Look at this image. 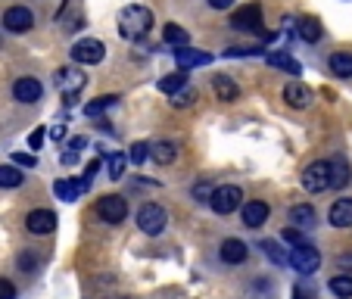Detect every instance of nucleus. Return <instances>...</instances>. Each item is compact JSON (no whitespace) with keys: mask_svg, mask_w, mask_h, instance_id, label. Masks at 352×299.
Wrapping results in <instances>:
<instances>
[{"mask_svg":"<svg viewBox=\"0 0 352 299\" xmlns=\"http://www.w3.org/2000/svg\"><path fill=\"white\" fill-rule=\"evenodd\" d=\"M150 28H153V13L140 7V3H131V7H125L119 13V34L125 41H140Z\"/></svg>","mask_w":352,"mask_h":299,"instance_id":"obj_1","label":"nucleus"},{"mask_svg":"<svg viewBox=\"0 0 352 299\" xmlns=\"http://www.w3.org/2000/svg\"><path fill=\"white\" fill-rule=\"evenodd\" d=\"M85 85H87V78L78 66H63L60 72H56V91L63 93L66 107H72L75 100H78V93L85 91Z\"/></svg>","mask_w":352,"mask_h":299,"instance_id":"obj_2","label":"nucleus"},{"mask_svg":"<svg viewBox=\"0 0 352 299\" xmlns=\"http://www.w3.org/2000/svg\"><path fill=\"white\" fill-rule=\"evenodd\" d=\"M209 206H212V212H219V215H231V212H237V209L243 206V190H240L237 184L215 187L212 197H209Z\"/></svg>","mask_w":352,"mask_h":299,"instance_id":"obj_3","label":"nucleus"},{"mask_svg":"<svg viewBox=\"0 0 352 299\" xmlns=\"http://www.w3.org/2000/svg\"><path fill=\"white\" fill-rule=\"evenodd\" d=\"M287 262H290L299 274H306L309 278V274H315L321 268V253L312 243H302V246H293L290 253H287Z\"/></svg>","mask_w":352,"mask_h":299,"instance_id":"obj_4","label":"nucleus"},{"mask_svg":"<svg viewBox=\"0 0 352 299\" xmlns=\"http://www.w3.org/2000/svg\"><path fill=\"white\" fill-rule=\"evenodd\" d=\"M138 225H140V231H144V234L156 237V234L166 231L168 212L160 206V203H146V206H140V212H138Z\"/></svg>","mask_w":352,"mask_h":299,"instance_id":"obj_5","label":"nucleus"},{"mask_svg":"<svg viewBox=\"0 0 352 299\" xmlns=\"http://www.w3.org/2000/svg\"><path fill=\"white\" fill-rule=\"evenodd\" d=\"M103 56H107L103 41L85 38V41H78V44L72 47V63L75 66H97V63H103Z\"/></svg>","mask_w":352,"mask_h":299,"instance_id":"obj_6","label":"nucleus"},{"mask_svg":"<svg viewBox=\"0 0 352 299\" xmlns=\"http://www.w3.org/2000/svg\"><path fill=\"white\" fill-rule=\"evenodd\" d=\"M302 187H306L309 193H321L331 187V162L318 159L312 162V166L302 168Z\"/></svg>","mask_w":352,"mask_h":299,"instance_id":"obj_7","label":"nucleus"},{"mask_svg":"<svg viewBox=\"0 0 352 299\" xmlns=\"http://www.w3.org/2000/svg\"><path fill=\"white\" fill-rule=\"evenodd\" d=\"M231 25L237 28V32H262V7L259 3H246V7L234 10Z\"/></svg>","mask_w":352,"mask_h":299,"instance_id":"obj_8","label":"nucleus"},{"mask_svg":"<svg viewBox=\"0 0 352 299\" xmlns=\"http://www.w3.org/2000/svg\"><path fill=\"white\" fill-rule=\"evenodd\" d=\"M97 212L107 225H119V221H125V215H128V203L122 197H116V193H109V197H103L97 203Z\"/></svg>","mask_w":352,"mask_h":299,"instance_id":"obj_9","label":"nucleus"},{"mask_svg":"<svg viewBox=\"0 0 352 299\" xmlns=\"http://www.w3.org/2000/svg\"><path fill=\"white\" fill-rule=\"evenodd\" d=\"M32 25H34V13L28 7H10L7 13H3V28L13 32V34L28 32Z\"/></svg>","mask_w":352,"mask_h":299,"instance_id":"obj_10","label":"nucleus"},{"mask_svg":"<svg viewBox=\"0 0 352 299\" xmlns=\"http://www.w3.org/2000/svg\"><path fill=\"white\" fill-rule=\"evenodd\" d=\"M284 100H287V107H293V109H306V107H312L315 93H312V87H306L302 81H290V85L284 87Z\"/></svg>","mask_w":352,"mask_h":299,"instance_id":"obj_11","label":"nucleus"},{"mask_svg":"<svg viewBox=\"0 0 352 299\" xmlns=\"http://www.w3.org/2000/svg\"><path fill=\"white\" fill-rule=\"evenodd\" d=\"M175 60H178V66L184 69H197V66H209L212 63V56L209 54H203V50H193V47H175Z\"/></svg>","mask_w":352,"mask_h":299,"instance_id":"obj_12","label":"nucleus"},{"mask_svg":"<svg viewBox=\"0 0 352 299\" xmlns=\"http://www.w3.org/2000/svg\"><path fill=\"white\" fill-rule=\"evenodd\" d=\"M25 228L32 234H50L56 228V215L50 212V209H34V212H28Z\"/></svg>","mask_w":352,"mask_h":299,"instance_id":"obj_13","label":"nucleus"},{"mask_svg":"<svg viewBox=\"0 0 352 299\" xmlns=\"http://www.w3.org/2000/svg\"><path fill=\"white\" fill-rule=\"evenodd\" d=\"M41 93H44V87H41L38 78H19L13 85V97L19 100V103H38Z\"/></svg>","mask_w":352,"mask_h":299,"instance_id":"obj_14","label":"nucleus"},{"mask_svg":"<svg viewBox=\"0 0 352 299\" xmlns=\"http://www.w3.org/2000/svg\"><path fill=\"white\" fill-rule=\"evenodd\" d=\"M243 225L246 228H262L268 221V206L262 203V199H250V203H243Z\"/></svg>","mask_w":352,"mask_h":299,"instance_id":"obj_15","label":"nucleus"},{"mask_svg":"<svg viewBox=\"0 0 352 299\" xmlns=\"http://www.w3.org/2000/svg\"><path fill=\"white\" fill-rule=\"evenodd\" d=\"M246 256H250V250H246L243 240L231 237V240H225V243H221V259H225L228 265H243Z\"/></svg>","mask_w":352,"mask_h":299,"instance_id":"obj_16","label":"nucleus"},{"mask_svg":"<svg viewBox=\"0 0 352 299\" xmlns=\"http://www.w3.org/2000/svg\"><path fill=\"white\" fill-rule=\"evenodd\" d=\"M150 159H153L156 166H172V162L178 159V146H175L172 140H156V144H150Z\"/></svg>","mask_w":352,"mask_h":299,"instance_id":"obj_17","label":"nucleus"},{"mask_svg":"<svg viewBox=\"0 0 352 299\" xmlns=\"http://www.w3.org/2000/svg\"><path fill=\"white\" fill-rule=\"evenodd\" d=\"M331 225L333 228H352V199L349 197H343V199H337L331 206Z\"/></svg>","mask_w":352,"mask_h":299,"instance_id":"obj_18","label":"nucleus"},{"mask_svg":"<svg viewBox=\"0 0 352 299\" xmlns=\"http://www.w3.org/2000/svg\"><path fill=\"white\" fill-rule=\"evenodd\" d=\"M212 91H215V97L225 100V103H231V100H237V97H240L237 81L228 78V75H215V78H212Z\"/></svg>","mask_w":352,"mask_h":299,"instance_id":"obj_19","label":"nucleus"},{"mask_svg":"<svg viewBox=\"0 0 352 299\" xmlns=\"http://www.w3.org/2000/svg\"><path fill=\"white\" fill-rule=\"evenodd\" d=\"M265 60H268V66L280 69V72H287V75H302V66H299V63L293 60L287 50H278V54H265Z\"/></svg>","mask_w":352,"mask_h":299,"instance_id":"obj_20","label":"nucleus"},{"mask_svg":"<svg viewBox=\"0 0 352 299\" xmlns=\"http://www.w3.org/2000/svg\"><path fill=\"white\" fill-rule=\"evenodd\" d=\"M296 34L302 41H309V44H318L321 41V22L315 19V16H302V19L296 22Z\"/></svg>","mask_w":352,"mask_h":299,"instance_id":"obj_21","label":"nucleus"},{"mask_svg":"<svg viewBox=\"0 0 352 299\" xmlns=\"http://www.w3.org/2000/svg\"><path fill=\"white\" fill-rule=\"evenodd\" d=\"M315 221H318V215H315V209L309 206V203H299V206L290 209V225L293 228H315Z\"/></svg>","mask_w":352,"mask_h":299,"instance_id":"obj_22","label":"nucleus"},{"mask_svg":"<svg viewBox=\"0 0 352 299\" xmlns=\"http://www.w3.org/2000/svg\"><path fill=\"white\" fill-rule=\"evenodd\" d=\"M116 100H119V97H116V93H107V97H97V100H91V103H87V107H85V115H87V119H97V115H103L109 107H116Z\"/></svg>","mask_w":352,"mask_h":299,"instance_id":"obj_23","label":"nucleus"},{"mask_svg":"<svg viewBox=\"0 0 352 299\" xmlns=\"http://www.w3.org/2000/svg\"><path fill=\"white\" fill-rule=\"evenodd\" d=\"M162 41H166V44H172V47H184L187 41H190V34H187L181 25H175V22H168V25L162 28Z\"/></svg>","mask_w":352,"mask_h":299,"instance_id":"obj_24","label":"nucleus"},{"mask_svg":"<svg viewBox=\"0 0 352 299\" xmlns=\"http://www.w3.org/2000/svg\"><path fill=\"white\" fill-rule=\"evenodd\" d=\"M331 72L340 78H352V54H333L331 56Z\"/></svg>","mask_w":352,"mask_h":299,"instance_id":"obj_25","label":"nucleus"},{"mask_svg":"<svg viewBox=\"0 0 352 299\" xmlns=\"http://www.w3.org/2000/svg\"><path fill=\"white\" fill-rule=\"evenodd\" d=\"M259 250L268 256V262H274V265H287V253L280 250V243L278 240H262L259 243Z\"/></svg>","mask_w":352,"mask_h":299,"instance_id":"obj_26","label":"nucleus"},{"mask_svg":"<svg viewBox=\"0 0 352 299\" xmlns=\"http://www.w3.org/2000/svg\"><path fill=\"white\" fill-rule=\"evenodd\" d=\"M125 166H128V156L125 153H109L107 156V175L113 181H119L125 175Z\"/></svg>","mask_w":352,"mask_h":299,"instance_id":"obj_27","label":"nucleus"},{"mask_svg":"<svg viewBox=\"0 0 352 299\" xmlns=\"http://www.w3.org/2000/svg\"><path fill=\"white\" fill-rule=\"evenodd\" d=\"M331 293L340 299H352V274H337V278H331Z\"/></svg>","mask_w":352,"mask_h":299,"instance_id":"obj_28","label":"nucleus"},{"mask_svg":"<svg viewBox=\"0 0 352 299\" xmlns=\"http://www.w3.org/2000/svg\"><path fill=\"white\" fill-rule=\"evenodd\" d=\"M25 181V175L19 172V166H0V187H19Z\"/></svg>","mask_w":352,"mask_h":299,"instance_id":"obj_29","label":"nucleus"},{"mask_svg":"<svg viewBox=\"0 0 352 299\" xmlns=\"http://www.w3.org/2000/svg\"><path fill=\"white\" fill-rule=\"evenodd\" d=\"M349 181V166L343 159H333L331 162V187H346Z\"/></svg>","mask_w":352,"mask_h":299,"instance_id":"obj_30","label":"nucleus"},{"mask_svg":"<svg viewBox=\"0 0 352 299\" xmlns=\"http://www.w3.org/2000/svg\"><path fill=\"white\" fill-rule=\"evenodd\" d=\"M184 85H187V75H184V69H181V72H175V75H166V78L160 81V91L172 97V93L178 91V87H184Z\"/></svg>","mask_w":352,"mask_h":299,"instance_id":"obj_31","label":"nucleus"},{"mask_svg":"<svg viewBox=\"0 0 352 299\" xmlns=\"http://www.w3.org/2000/svg\"><path fill=\"white\" fill-rule=\"evenodd\" d=\"M128 162H134V166H144L146 159H150V144L146 140H138V144H131V150H128Z\"/></svg>","mask_w":352,"mask_h":299,"instance_id":"obj_32","label":"nucleus"},{"mask_svg":"<svg viewBox=\"0 0 352 299\" xmlns=\"http://www.w3.org/2000/svg\"><path fill=\"white\" fill-rule=\"evenodd\" d=\"M193 100H197V87H193V85H184V87H178V91L172 93V107H181V109H184V107H190Z\"/></svg>","mask_w":352,"mask_h":299,"instance_id":"obj_33","label":"nucleus"},{"mask_svg":"<svg viewBox=\"0 0 352 299\" xmlns=\"http://www.w3.org/2000/svg\"><path fill=\"white\" fill-rule=\"evenodd\" d=\"M54 190H56V197H60V199H66V203H75V199L81 197V193H78V187H75V181H56V184H54Z\"/></svg>","mask_w":352,"mask_h":299,"instance_id":"obj_34","label":"nucleus"},{"mask_svg":"<svg viewBox=\"0 0 352 299\" xmlns=\"http://www.w3.org/2000/svg\"><path fill=\"white\" fill-rule=\"evenodd\" d=\"M212 190L215 187L209 184V181H197V184H193V199H197V203H209V197H212Z\"/></svg>","mask_w":352,"mask_h":299,"instance_id":"obj_35","label":"nucleus"},{"mask_svg":"<svg viewBox=\"0 0 352 299\" xmlns=\"http://www.w3.org/2000/svg\"><path fill=\"white\" fill-rule=\"evenodd\" d=\"M293 299H318V293H315V287L309 284V280H299V284L293 287Z\"/></svg>","mask_w":352,"mask_h":299,"instance_id":"obj_36","label":"nucleus"},{"mask_svg":"<svg viewBox=\"0 0 352 299\" xmlns=\"http://www.w3.org/2000/svg\"><path fill=\"white\" fill-rule=\"evenodd\" d=\"M225 56H262V47H228L225 50Z\"/></svg>","mask_w":352,"mask_h":299,"instance_id":"obj_37","label":"nucleus"},{"mask_svg":"<svg viewBox=\"0 0 352 299\" xmlns=\"http://www.w3.org/2000/svg\"><path fill=\"white\" fill-rule=\"evenodd\" d=\"M280 240H287L290 246H302V243H306V237H302V231H299V228H287V231L280 234Z\"/></svg>","mask_w":352,"mask_h":299,"instance_id":"obj_38","label":"nucleus"},{"mask_svg":"<svg viewBox=\"0 0 352 299\" xmlns=\"http://www.w3.org/2000/svg\"><path fill=\"white\" fill-rule=\"evenodd\" d=\"M13 162L16 166H22V168H34V162L38 159H34L32 153H13Z\"/></svg>","mask_w":352,"mask_h":299,"instance_id":"obj_39","label":"nucleus"},{"mask_svg":"<svg viewBox=\"0 0 352 299\" xmlns=\"http://www.w3.org/2000/svg\"><path fill=\"white\" fill-rule=\"evenodd\" d=\"M44 137H47V131H44V128H34V131H32V137H28V146H32V150H41V144H44Z\"/></svg>","mask_w":352,"mask_h":299,"instance_id":"obj_40","label":"nucleus"},{"mask_svg":"<svg viewBox=\"0 0 352 299\" xmlns=\"http://www.w3.org/2000/svg\"><path fill=\"white\" fill-rule=\"evenodd\" d=\"M0 299H16V287L0 278Z\"/></svg>","mask_w":352,"mask_h":299,"instance_id":"obj_41","label":"nucleus"},{"mask_svg":"<svg viewBox=\"0 0 352 299\" xmlns=\"http://www.w3.org/2000/svg\"><path fill=\"white\" fill-rule=\"evenodd\" d=\"M100 168H103V159H94V162H91V166H87V168H85V178H87V181H94V175H97V172H100Z\"/></svg>","mask_w":352,"mask_h":299,"instance_id":"obj_42","label":"nucleus"},{"mask_svg":"<svg viewBox=\"0 0 352 299\" xmlns=\"http://www.w3.org/2000/svg\"><path fill=\"white\" fill-rule=\"evenodd\" d=\"M85 146H87V137H81V134H78V137L69 140V150H75V153H81Z\"/></svg>","mask_w":352,"mask_h":299,"instance_id":"obj_43","label":"nucleus"},{"mask_svg":"<svg viewBox=\"0 0 352 299\" xmlns=\"http://www.w3.org/2000/svg\"><path fill=\"white\" fill-rule=\"evenodd\" d=\"M78 159H81V153H75V150H69L66 146V153H63V166H75Z\"/></svg>","mask_w":352,"mask_h":299,"instance_id":"obj_44","label":"nucleus"},{"mask_svg":"<svg viewBox=\"0 0 352 299\" xmlns=\"http://www.w3.org/2000/svg\"><path fill=\"white\" fill-rule=\"evenodd\" d=\"M209 7L212 10H228V7H234V0H209Z\"/></svg>","mask_w":352,"mask_h":299,"instance_id":"obj_45","label":"nucleus"},{"mask_svg":"<svg viewBox=\"0 0 352 299\" xmlns=\"http://www.w3.org/2000/svg\"><path fill=\"white\" fill-rule=\"evenodd\" d=\"M50 137L63 140V137H66V125H54V128H50Z\"/></svg>","mask_w":352,"mask_h":299,"instance_id":"obj_46","label":"nucleus"},{"mask_svg":"<svg viewBox=\"0 0 352 299\" xmlns=\"http://www.w3.org/2000/svg\"><path fill=\"white\" fill-rule=\"evenodd\" d=\"M340 265H343V268H352V256H349V253L340 256Z\"/></svg>","mask_w":352,"mask_h":299,"instance_id":"obj_47","label":"nucleus"}]
</instances>
